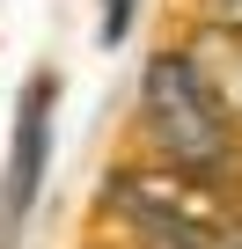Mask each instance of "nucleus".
<instances>
[{"instance_id":"obj_1","label":"nucleus","mask_w":242,"mask_h":249,"mask_svg":"<svg viewBox=\"0 0 242 249\" xmlns=\"http://www.w3.org/2000/svg\"><path fill=\"white\" fill-rule=\"evenodd\" d=\"M140 124H147V140L162 147L169 169H184L213 191L242 183V117H235V103L220 95V81L205 73L198 52H154L147 59Z\"/></svg>"},{"instance_id":"obj_2","label":"nucleus","mask_w":242,"mask_h":249,"mask_svg":"<svg viewBox=\"0 0 242 249\" xmlns=\"http://www.w3.org/2000/svg\"><path fill=\"white\" fill-rule=\"evenodd\" d=\"M52 103H59V81L37 73L15 103V154H8V183H0V227H22L30 205H37V176H44V147H52Z\"/></svg>"},{"instance_id":"obj_3","label":"nucleus","mask_w":242,"mask_h":249,"mask_svg":"<svg viewBox=\"0 0 242 249\" xmlns=\"http://www.w3.org/2000/svg\"><path fill=\"white\" fill-rule=\"evenodd\" d=\"M213 81H220V95L235 103V117H242V37H220V66H205Z\"/></svg>"},{"instance_id":"obj_4","label":"nucleus","mask_w":242,"mask_h":249,"mask_svg":"<svg viewBox=\"0 0 242 249\" xmlns=\"http://www.w3.org/2000/svg\"><path fill=\"white\" fill-rule=\"evenodd\" d=\"M198 15L213 22V37H242V0H198Z\"/></svg>"},{"instance_id":"obj_5","label":"nucleus","mask_w":242,"mask_h":249,"mask_svg":"<svg viewBox=\"0 0 242 249\" xmlns=\"http://www.w3.org/2000/svg\"><path fill=\"white\" fill-rule=\"evenodd\" d=\"M132 8H140V0H103V44H125V30H132Z\"/></svg>"}]
</instances>
